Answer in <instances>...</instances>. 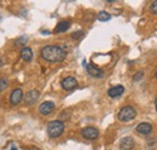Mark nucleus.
Listing matches in <instances>:
<instances>
[{"label":"nucleus","mask_w":157,"mask_h":150,"mask_svg":"<svg viewBox=\"0 0 157 150\" xmlns=\"http://www.w3.org/2000/svg\"><path fill=\"white\" fill-rule=\"evenodd\" d=\"M40 56L44 61L50 63H59L67 58V51L58 45H47L44 46L40 51Z\"/></svg>","instance_id":"obj_1"},{"label":"nucleus","mask_w":157,"mask_h":150,"mask_svg":"<svg viewBox=\"0 0 157 150\" xmlns=\"http://www.w3.org/2000/svg\"><path fill=\"white\" fill-rule=\"evenodd\" d=\"M64 132V122L59 120H53L47 124V134L50 138L56 139L59 138Z\"/></svg>","instance_id":"obj_2"},{"label":"nucleus","mask_w":157,"mask_h":150,"mask_svg":"<svg viewBox=\"0 0 157 150\" xmlns=\"http://www.w3.org/2000/svg\"><path fill=\"white\" fill-rule=\"evenodd\" d=\"M137 117V110L132 105H126L121 108V110L117 114V119L121 122H129Z\"/></svg>","instance_id":"obj_3"},{"label":"nucleus","mask_w":157,"mask_h":150,"mask_svg":"<svg viewBox=\"0 0 157 150\" xmlns=\"http://www.w3.org/2000/svg\"><path fill=\"white\" fill-rule=\"evenodd\" d=\"M78 80L74 77V76H67L62 80L60 82V86L64 91H73L78 87Z\"/></svg>","instance_id":"obj_4"},{"label":"nucleus","mask_w":157,"mask_h":150,"mask_svg":"<svg viewBox=\"0 0 157 150\" xmlns=\"http://www.w3.org/2000/svg\"><path fill=\"white\" fill-rule=\"evenodd\" d=\"M81 136L87 140H94L99 137V131L93 126H87V127L82 128Z\"/></svg>","instance_id":"obj_5"},{"label":"nucleus","mask_w":157,"mask_h":150,"mask_svg":"<svg viewBox=\"0 0 157 150\" xmlns=\"http://www.w3.org/2000/svg\"><path fill=\"white\" fill-rule=\"evenodd\" d=\"M40 98V92L38 90H30L29 92L24 94L23 99H24V103L27 105H34Z\"/></svg>","instance_id":"obj_6"},{"label":"nucleus","mask_w":157,"mask_h":150,"mask_svg":"<svg viewBox=\"0 0 157 150\" xmlns=\"http://www.w3.org/2000/svg\"><path fill=\"white\" fill-rule=\"evenodd\" d=\"M23 97H24L23 91L21 89H15L10 94V104L11 105H18L23 101Z\"/></svg>","instance_id":"obj_7"},{"label":"nucleus","mask_w":157,"mask_h":150,"mask_svg":"<svg viewBox=\"0 0 157 150\" xmlns=\"http://www.w3.org/2000/svg\"><path fill=\"white\" fill-rule=\"evenodd\" d=\"M55 108H56V105H55L53 102L46 101V102H42L39 105V112L41 115H50L55 110Z\"/></svg>","instance_id":"obj_8"},{"label":"nucleus","mask_w":157,"mask_h":150,"mask_svg":"<svg viewBox=\"0 0 157 150\" xmlns=\"http://www.w3.org/2000/svg\"><path fill=\"white\" fill-rule=\"evenodd\" d=\"M86 70L92 77H96V79H100V77L104 76V72L101 69H99L98 67H96L94 64H87L86 65Z\"/></svg>","instance_id":"obj_9"},{"label":"nucleus","mask_w":157,"mask_h":150,"mask_svg":"<svg viewBox=\"0 0 157 150\" xmlns=\"http://www.w3.org/2000/svg\"><path fill=\"white\" fill-rule=\"evenodd\" d=\"M136 147V142L132 137H124L120 140V148L121 150H132Z\"/></svg>","instance_id":"obj_10"},{"label":"nucleus","mask_w":157,"mask_h":150,"mask_svg":"<svg viewBox=\"0 0 157 150\" xmlns=\"http://www.w3.org/2000/svg\"><path fill=\"white\" fill-rule=\"evenodd\" d=\"M123 92H124V87L122 85H116L108 90V96L111 98H117L120 96H122Z\"/></svg>","instance_id":"obj_11"},{"label":"nucleus","mask_w":157,"mask_h":150,"mask_svg":"<svg viewBox=\"0 0 157 150\" xmlns=\"http://www.w3.org/2000/svg\"><path fill=\"white\" fill-rule=\"evenodd\" d=\"M20 57L24 61V62H32L34 55H33V51H32V49H30V47L24 46V47H22V49H21Z\"/></svg>","instance_id":"obj_12"},{"label":"nucleus","mask_w":157,"mask_h":150,"mask_svg":"<svg viewBox=\"0 0 157 150\" xmlns=\"http://www.w3.org/2000/svg\"><path fill=\"white\" fill-rule=\"evenodd\" d=\"M137 132L140 134H144V136H147L152 132V125L149 124V122H140L137 126Z\"/></svg>","instance_id":"obj_13"},{"label":"nucleus","mask_w":157,"mask_h":150,"mask_svg":"<svg viewBox=\"0 0 157 150\" xmlns=\"http://www.w3.org/2000/svg\"><path fill=\"white\" fill-rule=\"evenodd\" d=\"M70 28V22L69 21H60L55 28V33H64Z\"/></svg>","instance_id":"obj_14"},{"label":"nucleus","mask_w":157,"mask_h":150,"mask_svg":"<svg viewBox=\"0 0 157 150\" xmlns=\"http://www.w3.org/2000/svg\"><path fill=\"white\" fill-rule=\"evenodd\" d=\"M97 19L100 21V22H108L111 19V15L106 11H100L98 15H97Z\"/></svg>","instance_id":"obj_15"},{"label":"nucleus","mask_w":157,"mask_h":150,"mask_svg":"<svg viewBox=\"0 0 157 150\" xmlns=\"http://www.w3.org/2000/svg\"><path fill=\"white\" fill-rule=\"evenodd\" d=\"M70 116H71V110L70 109H65V110H63V112L59 114V121H67V120H69L70 119Z\"/></svg>","instance_id":"obj_16"},{"label":"nucleus","mask_w":157,"mask_h":150,"mask_svg":"<svg viewBox=\"0 0 157 150\" xmlns=\"http://www.w3.org/2000/svg\"><path fill=\"white\" fill-rule=\"evenodd\" d=\"M9 79L7 77H1L0 79V92H4L9 87Z\"/></svg>","instance_id":"obj_17"},{"label":"nucleus","mask_w":157,"mask_h":150,"mask_svg":"<svg viewBox=\"0 0 157 150\" xmlns=\"http://www.w3.org/2000/svg\"><path fill=\"white\" fill-rule=\"evenodd\" d=\"M28 42V37H20L18 39L15 40V45L16 46H21V47H24V45Z\"/></svg>","instance_id":"obj_18"},{"label":"nucleus","mask_w":157,"mask_h":150,"mask_svg":"<svg viewBox=\"0 0 157 150\" xmlns=\"http://www.w3.org/2000/svg\"><path fill=\"white\" fill-rule=\"evenodd\" d=\"M83 37H85V32H82V30L74 32V33L71 34V38H73V39H75V40H80V39H82Z\"/></svg>","instance_id":"obj_19"},{"label":"nucleus","mask_w":157,"mask_h":150,"mask_svg":"<svg viewBox=\"0 0 157 150\" xmlns=\"http://www.w3.org/2000/svg\"><path fill=\"white\" fill-rule=\"evenodd\" d=\"M150 12L157 15V0L154 1V2H151V5H150Z\"/></svg>","instance_id":"obj_20"},{"label":"nucleus","mask_w":157,"mask_h":150,"mask_svg":"<svg viewBox=\"0 0 157 150\" xmlns=\"http://www.w3.org/2000/svg\"><path fill=\"white\" fill-rule=\"evenodd\" d=\"M144 77V72H138L137 74H134L133 76V81H140Z\"/></svg>","instance_id":"obj_21"},{"label":"nucleus","mask_w":157,"mask_h":150,"mask_svg":"<svg viewBox=\"0 0 157 150\" xmlns=\"http://www.w3.org/2000/svg\"><path fill=\"white\" fill-rule=\"evenodd\" d=\"M2 65H4V59H2L1 57H0V68H1Z\"/></svg>","instance_id":"obj_22"},{"label":"nucleus","mask_w":157,"mask_h":150,"mask_svg":"<svg viewBox=\"0 0 157 150\" xmlns=\"http://www.w3.org/2000/svg\"><path fill=\"white\" fill-rule=\"evenodd\" d=\"M155 108H156V112H157V97H156V101H155Z\"/></svg>","instance_id":"obj_23"},{"label":"nucleus","mask_w":157,"mask_h":150,"mask_svg":"<svg viewBox=\"0 0 157 150\" xmlns=\"http://www.w3.org/2000/svg\"><path fill=\"white\" fill-rule=\"evenodd\" d=\"M155 77H156V79H157V72H156V73H155Z\"/></svg>","instance_id":"obj_24"},{"label":"nucleus","mask_w":157,"mask_h":150,"mask_svg":"<svg viewBox=\"0 0 157 150\" xmlns=\"http://www.w3.org/2000/svg\"><path fill=\"white\" fill-rule=\"evenodd\" d=\"M11 150H17V149H16V148H12V149H11Z\"/></svg>","instance_id":"obj_25"}]
</instances>
